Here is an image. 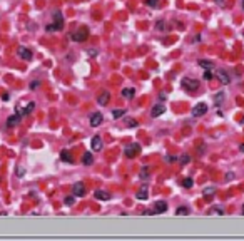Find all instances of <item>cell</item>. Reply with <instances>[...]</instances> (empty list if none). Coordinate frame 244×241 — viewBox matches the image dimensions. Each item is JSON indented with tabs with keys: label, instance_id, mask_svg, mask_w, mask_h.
I'll return each instance as SVG.
<instances>
[{
	"label": "cell",
	"instance_id": "obj_21",
	"mask_svg": "<svg viewBox=\"0 0 244 241\" xmlns=\"http://www.w3.org/2000/svg\"><path fill=\"white\" fill-rule=\"evenodd\" d=\"M189 161H191V157H189V154H182V156L179 157V164H180V166H186Z\"/></svg>",
	"mask_w": 244,
	"mask_h": 241
},
{
	"label": "cell",
	"instance_id": "obj_34",
	"mask_svg": "<svg viewBox=\"0 0 244 241\" xmlns=\"http://www.w3.org/2000/svg\"><path fill=\"white\" fill-rule=\"evenodd\" d=\"M165 161H167L169 164H172V162L177 161V157H174V156H165Z\"/></svg>",
	"mask_w": 244,
	"mask_h": 241
},
{
	"label": "cell",
	"instance_id": "obj_38",
	"mask_svg": "<svg viewBox=\"0 0 244 241\" xmlns=\"http://www.w3.org/2000/svg\"><path fill=\"white\" fill-rule=\"evenodd\" d=\"M162 27H164V23L162 22H157V30H162Z\"/></svg>",
	"mask_w": 244,
	"mask_h": 241
},
{
	"label": "cell",
	"instance_id": "obj_27",
	"mask_svg": "<svg viewBox=\"0 0 244 241\" xmlns=\"http://www.w3.org/2000/svg\"><path fill=\"white\" fill-rule=\"evenodd\" d=\"M192 184H194V181L191 179V177H186V179L182 181V186L184 187H192Z\"/></svg>",
	"mask_w": 244,
	"mask_h": 241
},
{
	"label": "cell",
	"instance_id": "obj_42",
	"mask_svg": "<svg viewBox=\"0 0 244 241\" xmlns=\"http://www.w3.org/2000/svg\"><path fill=\"white\" fill-rule=\"evenodd\" d=\"M242 8H244V0H242Z\"/></svg>",
	"mask_w": 244,
	"mask_h": 241
},
{
	"label": "cell",
	"instance_id": "obj_31",
	"mask_svg": "<svg viewBox=\"0 0 244 241\" xmlns=\"http://www.w3.org/2000/svg\"><path fill=\"white\" fill-rule=\"evenodd\" d=\"M204 79H206V80H211V79H212V72H211V69H206V72H204Z\"/></svg>",
	"mask_w": 244,
	"mask_h": 241
},
{
	"label": "cell",
	"instance_id": "obj_20",
	"mask_svg": "<svg viewBox=\"0 0 244 241\" xmlns=\"http://www.w3.org/2000/svg\"><path fill=\"white\" fill-rule=\"evenodd\" d=\"M197 64L199 65H201V67H204V69H212V67H214V64H212V60H199L197 62Z\"/></svg>",
	"mask_w": 244,
	"mask_h": 241
},
{
	"label": "cell",
	"instance_id": "obj_24",
	"mask_svg": "<svg viewBox=\"0 0 244 241\" xmlns=\"http://www.w3.org/2000/svg\"><path fill=\"white\" fill-rule=\"evenodd\" d=\"M60 159H62V161H65V162H70V154H69V151H62L60 152Z\"/></svg>",
	"mask_w": 244,
	"mask_h": 241
},
{
	"label": "cell",
	"instance_id": "obj_30",
	"mask_svg": "<svg viewBox=\"0 0 244 241\" xmlns=\"http://www.w3.org/2000/svg\"><path fill=\"white\" fill-rule=\"evenodd\" d=\"M216 192V187H207V189H204V196H211Z\"/></svg>",
	"mask_w": 244,
	"mask_h": 241
},
{
	"label": "cell",
	"instance_id": "obj_36",
	"mask_svg": "<svg viewBox=\"0 0 244 241\" xmlns=\"http://www.w3.org/2000/svg\"><path fill=\"white\" fill-rule=\"evenodd\" d=\"M224 179H226V181H232V179H234V174H232V172H227Z\"/></svg>",
	"mask_w": 244,
	"mask_h": 241
},
{
	"label": "cell",
	"instance_id": "obj_3",
	"mask_svg": "<svg viewBox=\"0 0 244 241\" xmlns=\"http://www.w3.org/2000/svg\"><path fill=\"white\" fill-rule=\"evenodd\" d=\"M124 152H125V156H127V157H134L135 154L140 152V146H139V144H129V146L124 149Z\"/></svg>",
	"mask_w": 244,
	"mask_h": 241
},
{
	"label": "cell",
	"instance_id": "obj_29",
	"mask_svg": "<svg viewBox=\"0 0 244 241\" xmlns=\"http://www.w3.org/2000/svg\"><path fill=\"white\" fill-rule=\"evenodd\" d=\"M145 5H149V7H157V5H159V0H145Z\"/></svg>",
	"mask_w": 244,
	"mask_h": 241
},
{
	"label": "cell",
	"instance_id": "obj_41",
	"mask_svg": "<svg viewBox=\"0 0 244 241\" xmlns=\"http://www.w3.org/2000/svg\"><path fill=\"white\" fill-rule=\"evenodd\" d=\"M242 214H244V204H242Z\"/></svg>",
	"mask_w": 244,
	"mask_h": 241
},
{
	"label": "cell",
	"instance_id": "obj_39",
	"mask_svg": "<svg viewBox=\"0 0 244 241\" xmlns=\"http://www.w3.org/2000/svg\"><path fill=\"white\" fill-rule=\"evenodd\" d=\"M97 54V50H89V55H92V57H94Z\"/></svg>",
	"mask_w": 244,
	"mask_h": 241
},
{
	"label": "cell",
	"instance_id": "obj_10",
	"mask_svg": "<svg viewBox=\"0 0 244 241\" xmlns=\"http://www.w3.org/2000/svg\"><path fill=\"white\" fill-rule=\"evenodd\" d=\"M18 57H20L22 60H30L32 59V52L27 49V47H18Z\"/></svg>",
	"mask_w": 244,
	"mask_h": 241
},
{
	"label": "cell",
	"instance_id": "obj_5",
	"mask_svg": "<svg viewBox=\"0 0 244 241\" xmlns=\"http://www.w3.org/2000/svg\"><path fill=\"white\" fill-rule=\"evenodd\" d=\"M182 85L186 89H189V90H197L199 89V80L197 79H184Z\"/></svg>",
	"mask_w": 244,
	"mask_h": 241
},
{
	"label": "cell",
	"instance_id": "obj_25",
	"mask_svg": "<svg viewBox=\"0 0 244 241\" xmlns=\"http://www.w3.org/2000/svg\"><path fill=\"white\" fill-rule=\"evenodd\" d=\"M74 203H75L74 196H67V197H65V199H64V204H65V206H72V204H74Z\"/></svg>",
	"mask_w": 244,
	"mask_h": 241
},
{
	"label": "cell",
	"instance_id": "obj_12",
	"mask_svg": "<svg viewBox=\"0 0 244 241\" xmlns=\"http://www.w3.org/2000/svg\"><path fill=\"white\" fill-rule=\"evenodd\" d=\"M109 99H110V94L107 92V90H104V92H100V95L97 97V102L100 105H105V104H109Z\"/></svg>",
	"mask_w": 244,
	"mask_h": 241
},
{
	"label": "cell",
	"instance_id": "obj_13",
	"mask_svg": "<svg viewBox=\"0 0 244 241\" xmlns=\"http://www.w3.org/2000/svg\"><path fill=\"white\" fill-rule=\"evenodd\" d=\"M154 211H155V214H162L164 211H167V203H165V201H157Z\"/></svg>",
	"mask_w": 244,
	"mask_h": 241
},
{
	"label": "cell",
	"instance_id": "obj_11",
	"mask_svg": "<svg viewBox=\"0 0 244 241\" xmlns=\"http://www.w3.org/2000/svg\"><path fill=\"white\" fill-rule=\"evenodd\" d=\"M135 197H137V199H147V197H149V187L142 186L137 192H135Z\"/></svg>",
	"mask_w": 244,
	"mask_h": 241
},
{
	"label": "cell",
	"instance_id": "obj_17",
	"mask_svg": "<svg viewBox=\"0 0 244 241\" xmlns=\"http://www.w3.org/2000/svg\"><path fill=\"white\" fill-rule=\"evenodd\" d=\"M134 94H135V90L134 89H122V97H124V99H127V100H130V99H132L134 97Z\"/></svg>",
	"mask_w": 244,
	"mask_h": 241
},
{
	"label": "cell",
	"instance_id": "obj_35",
	"mask_svg": "<svg viewBox=\"0 0 244 241\" xmlns=\"http://www.w3.org/2000/svg\"><path fill=\"white\" fill-rule=\"evenodd\" d=\"M45 28H47V32H55V30H57V27L53 25V23H48Z\"/></svg>",
	"mask_w": 244,
	"mask_h": 241
},
{
	"label": "cell",
	"instance_id": "obj_40",
	"mask_svg": "<svg viewBox=\"0 0 244 241\" xmlns=\"http://www.w3.org/2000/svg\"><path fill=\"white\" fill-rule=\"evenodd\" d=\"M239 151H241V152H244V144H241V146H239Z\"/></svg>",
	"mask_w": 244,
	"mask_h": 241
},
{
	"label": "cell",
	"instance_id": "obj_16",
	"mask_svg": "<svg viewBox=\"0 0 244 241\" xmlns=\"http://www.w3.org/2000/svg\"><path fill=\"white\" fill-rule=\"evenodd\" d=\"M18 120H20V114H13V115H10V117H8V120H7V127H13V126H17Z\"/></svg>",
	"mask_w": 244,
	"mask_h": 241
},
{
	"label": "cell",
	"instance_id": "obj_23",
	"mask_svg": "<svg viewBox=\"0 0 244 241\" xmlns=\"http://www.w3.org/2000/svg\"><path fill=\"white\" fill-rule=\"evenodd\" d=\"M175 214L186 216V214H189V208H186V206H180V208H177V211H175Z\"/></svg>",
	"mask_w": 244,
	"mask_h": 241
},
{
	"label": "cell",
	"instance_id": "obj_8",
	"mask_svg": "<svg viewBox=\"0 0 244 241\" xmlns=\"http://www.w3.org/2000/svg\"><path fill=\"white\" fill-rule=\"evenodd\" d=\"M102 119H104V117H102V114L100 112H94V114H90V126L92 127H97V126H100V124H102Z\"/></svg>",
	"mask_w": 244,
	"mask_h": 241
},
{
	"label": "cell",
	"instance_id": "obj_19",
	"mask_svg": "<svg viewBox=\"0 0 244 241\" xmlns=\"http://www.w3.org/2000/svg\"><path fill=\"white\" fill-rule=\"evenodd\" d=\"M207 213H209V214H216V216H224V209L219 208V206H216V208H211Z\"/></svg>",
	"mask_w": 244,
	"mask_h": 241
},
{
	"label": "cell",
	"instance_id": "obj_26",
	"mask_svg": "<svg viewBox=\"0 0 244 241\" xmlns=\"http://www.w3.org/2000/svg\"><path fill=\"white\" fill-rule=\"evenodd\" d=\"M23 176H25V167L17 166V177H23Z\"/></svg>",
	"mask_w": 244,
	"mask_h": 241
},
{
	"label": "cell",
	"instance_id": "obj_7",
	"mask_svg": "<svg viewBox=\"0 0 244 241\" xmlns=\"http://www.w3.org/2000/svg\"><path fill=\"white\" fill-rule=\"evenodd\" d=\"M214 75H216V79H217L221 84H224V85L231 82V79H229V75H227L224 70H216V72H214Z\"/></svg>",
	"mask_w": 244,
	"mask_h": 241
},
{
	"label": "cell",
	"instance_id": "obj_1",
	"mask_svg": "<svg viewBox=\"0 0 244 241\" xmlns=\"http://www.w3.org/2000/svg\"><path fill=\"white\" fill-rule=\"evenodd\" d=\"M87 37H89V28L87 27H80V28H77L75 32L70 33V38L74 42H82V40H85Z\"/></svg>",
	"mask_w": 244,
	"mask_h": 241
},
{
	"label": "cell",
	"instance_id": "obj_4",
	"mask_svg": "<svg viewBox=\"0 0 244 241\" xmlns=\"http://www.w3.org/2000/svg\"><path fill=\"white\" fill-rule=\"evenodd\" d=\"M72 192H74V196L77 197H82V196H85V186H84V182H75L74 186H72Z\"/></svg>",
	"mask_w": 244,
	"mask_h": 241
},
{
	"label": "cell",
	"instance_id": "obj_32",
	"mask_svg": "<svg viewBox=\"0 0 244 241\" xmlns=\"http://www.w3.org/2000/svg\"><path fill=\"white\" fill-rule=\"evenodd\" d=\"M125 114V110L122 109V110H114V112H112V115H114V117H120V115H124Z\"/></svg>",
	"mask_w": 244,
	"mask_h": 241
},
{
	"label": "cell",
	"instance_id": "obj_15",
	"mask_svg": "<svg viewBox=\"0 0 244 241\" xmlns=\"http://www.w3.org/2000/svg\"><path fill=\"white\" fill-rule=\"evenodd\" d=\"M94 196H95V199H99V201H107L110 197L109 192H105V191H102V189H97L94 192Z\"/></svg>",
	"mask_w": 244,
	"mask_h": 241
},
{
	"label": "cell",
	"instance_id": "obj_14",
	"mask_svg": "<svg viewBox=\"0 0 244 241\" xmlns=\"http://www.w3.org/2000/svg\"><path fill=\"white\" fill-rule=\"evenodd\" d=\"M162 112H164V105L162 104H155L154 107L150 109V115H152V117H159Z\"/></svg>",
	"mask_w": 244,
	"mask_h": 241
},
{
	"label": "cell",
	"instance_id": "obj_33",
	"mask_svg": "<svg viewBox=\"0 0 244 241\" xmlns=\"http://www.w3.org/2000/svg\"><path fill=\"white\" fill-rule=\"evenodd\" d=\"M222 100H224V92H219L217 97H216V104H221Z\"/></svg>",
	"mask_w": 244,
	"mask_h": 241
},
{
	"label": "cell",
	"instance_id": "obj_22",
	"mask_svg": "<svg viewBox=\"0 0 244 241\" xmlns=\"http://www.w3.org/2000/svg\"><path fill=\"white\" fill-rule=\"evenodd\" d=\"M139 176H140V179H144V181L147 179V177H149V167L144 166L142 169H140V174H139Z\"/></svg>",
	"mask_w": 244,
	"mask_h": 241
},
{
	"label": "cell",
	"instance_id": "obj_18",
	"mask_svg": "<svg viewBox=\"0 0 244 241\" xmlns=\"http://www.w3.org/2000/svg\"><path fill=\"white\" fill-rule=\"evenodd\" d=\"M82 162H84L85 166H90L92 162H94V156H92V152H85L84 157H82Z\"/></svg>",
	"mask_w": 244,
	"mask_h": 241
},
{
	"label": "cell",
	"instance_id": "obj_6",
	"mask_svg": "<svg viewBox=\"0 0 244 241\" xmlns=\"http://www.w3.org/2000/svg\"><path fill=\"white\" fill-rule=\"evenodd\" d=\"M53 25L57 27V30L64 28V17H62L60 12H53Z\"/></svg>",
	"mask_w": 244,
	"mask_h": 241
},
{
	"label": "cell",
	"instance_id": "obj_2",
	"mask_svg": "<svg viewBox=\"0 0 244 241\" xmlns=\"http://www.w3.org/2000/svg\"><path fill=\"white\" fill-rule=\"evenodd\" d=\"M206 112H207V105L202 104V102L201 104H196L192 107V115H194V117H202Z\"/></svg>",
	"mask_w": 244,
	"mask_h": 241
},
{
	"label": "cell",
	"instance_id": "obj_9",
	"mask_svg": "<svg viewBox=\"0 0 244 241\" xmlns=\"http://www.w3.org/2000/svg\"><path fill=\"white\" fill-rule=\"evenodd\" d=\"M90 146H92V151H95V152L102 151V137L100 136H94V137H92V141H90Z\"/></svg>",
	"mask_w": 244,
	"mask_h": 241
},
{
	"label": "cell",
	"instance_id": "obj_28",
	"mask_svg": "<svg viewBox=\"0 0 244 241\" xmlns=\"http://www.w3.org/2000/svg\"><path fill=\"white\" fill-rule=\"evenodd\" d=\"M33 107H35V102H28L25 105V114H30L32 110H33Z\"/></svg>",
	"mask_w": 244,
	"mask_h": 241
},
{
	"label": "cell",
	"instance_id": "obj_37",
	"mask_svg": "<svg viewBox=\"0 0 244 241\" xmlns=\"http://www.w3.org/2000/svg\"><path fill=\"white\" fill-rule=\"evenodd\" d=\"M216 3L219 7H226V0H216Z\"/></svg>",
	"mask_w": 244,
	"mask_h": 241
}]
</instances>
